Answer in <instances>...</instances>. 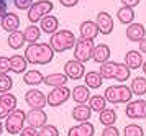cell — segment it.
I'll list each match as a JSON object with an SVG mask.
<instances>
[{
	"label": "cell",
	"instance_id": "cell-1",
	"mask_svg": "<svg viewBox=\"0 0 146 136\" xmlns=\"http://www.w3.org/2000/svg\"><path fill=\"white\" fill-rule=\"evenodd\" d=\"M25 58H27L28 64L44 66L54 59V49L49 43H33V44L27 46Z\"/></svg>",
	"mask_w": 146,
	"mask_h": 136
},
{
	"label": "cell",
	"instance_id": "cell-2",
	"mask_svg": "<svg viewBox=\"0 0 146 136\" xmlns=\"http://www.w3.org/2000/svg\"><path fill=\"white\" fill-rule=\"evenodd\" d=\"M76 41H77V36L71 30H59L51 36L49 44L54 49V52H66L67 49H74Z\"/></svg>",
	"mask_w": 146,
	"mask_h": 136
},
{
	"label": "cell",
	"instance_id": "cell-3",
	"mask_svg": "<svg viewBox=\"0 0 146 136\" xmlns=\"http://www.w3.org/2000/svg\"><path fill=\"white\" fill-rule=\"evenodd\" d=\"M104 97L108 103H130L133 98L131 89L125 84H117V85H108L104 92Z\"/></svg>",
	"mask_w": 146,
	"mask_h": 136
},
{
	"label": "cell",
	"instance_id": "cell-4",
	"mask_svg": "<svg viewBox=\"0 0 146 136\" xmlns=\"http://www.w3.org/2000/svg\"><path fill=\"white\" fill-rule=\"evenodd\" d=\"M53 8H54V5L51 0H38V2H35L33 5L30 7V10L27 12V18L31 25H36L44 17L51 15Z\"/></svg>",
	"mask_w": 146,
	"mask_h": 136
},
{
	"label": "cell",
	"instance_id": "cell-5",
	"mask_svg": "<svg viewBox=\"0 0 146 136\" xmlns=\"http://www.w3.org/2000/svg\"><path fill=\"white\" fill-rule=\"evenodd\" d=\"M25 121H27V113L20 108L13 110L10 115H8L5 120H3V126H5V131L10 133V135H20L23 128H25Z\"/></svg>",
	"mask_w": 146,
	"mask_h": 136
},
{
	"label": "cell",
	"instance_id": "cell-6",
	"mask_svg": "<svg viewBox=\"0 0 146 136\" xmlns=\"http://www.w3.org/2000/svg\"><path fill=\"white\" fill-rule=\"evenodd\" d=\"M94 48H95V43L94 39H86V38H77L76 41V46H74V59H77L80 62H87L92 59L94 54Z\"/></svg>",
	"mask_w": 146,
	"mask_h": 136
},
{
	"label": "cell",
	"instance_id": "cell-7",
	"mask_svg": "<svg viewBox=\"0 0 146 136\" xmlns=\"http://www.w3.org/2000/svg\"><path fill=\"white\" fill-rule=\"evenodd\" d=\"M71 98V89L69 87H56V89H51L49 94L46 95V100H48V107H61L64 105Z\"/></svg>",
	"mask_w": 146,
	"mask_h": 136
},
{
	"label": "cell",
	"instance_id": "cell-8",
	"mask_svg": "<svg viewBox=\"0 0 146 136\" xmlns=\"http://www.w3.org/2000/svg\"><path fill=\"white\" fill-rule=\"evenodd\" d=\"M86 66L84 62H80L77 59H69L64 62V74L67 76V79H71V80H80V79H84L86 76Z\"/></svg>",
	"mask_w": 146,
	"mask_h": 136
},
{
	"label": "cell",
	"instance_id": "cell-9",
	"mask_svg": "<svg viewBox=\"0 0 146 136\" xmlns=\"http://www.w3.org/2000/svg\"><path fill=\"white\" fill-rule=\"evenodd\" d=\"M25 103L30 108H41V110H44V107L48 105L46 94H43L38 89H28L25 92Z\"/></svg>",
	"mask_w": 146,
	"mask_h": 136
},
{
	"label": "cell",
	"instance_id": "cell-10",
	"mask_svg": "<svg viewBox=\"0 0 146 136\" xmlns=\"http://www.w3.org/2000/svg\"><path fill=\"white\" fill-rule=\"evenodd\" d=\"M125 113H126V117L131 118V120H145L146 118V100L145 98L131 100L130 103H126Z\"/></svg>",
	"mask_w": 146,
	"mask_h": 136
},
{
	"label": "cell",
	"instance_id": "cell-11",
	"mask_svg": "<svg viewBox=\"0 0 146 136\" xmlns=\"http://www.w3.org/2000/svg\"><path fill=\"white\" fill-rule=\"evenodd\" d=\"M27 125L31 128L40 130L44 125H48V115L44 110L41 108H30L27 111Z\"/></svg>",
	"mask_w": 146,
	"mask_h": 136
},
{
	"label": "cell",
	"instance_id": "cell-12",
	"mask_svg": "<svg viewBox=\"0 0 146 136\" xmlns=\"http://www.w3.org/2000/svg\"><path fill=\"white\" fill-rule=\"evenodd\" d=\"M95 23H97V26H99L100 34H104V36L110 34V33L113 31V26H115V23H113V17L108 12H104V10L97 13V17H95Z\"/></svg>",
	"mask_w": 146,
	"mask_h": 136
},
{
	"label": "cell",
	"instance_id": "cell-13",
	"mask_svg": "<svg viewBox=\"0 0 146 136\" xmlns=\"http://www.w3.org/2000/svg\"><path fill=\"white\" fill-rule=\"evenodd\" d=\"M126 38L128 41H131V43H139V41H143L146 38V28L143 23H131V25L126 26Z\"/></svg>",
	"mask_w": 146,
	"mask_h": 136
},
{
	"label": "cell",
	"instance_id": "cell-14",
	"mask_svg": "<svg viewBox=\"0 0 146 136\" xmlns=\"http://www.w3.org/2000/svg\"><path fill=\"white\" fill-rule=\"evenodd\" d=\"M0 26H2L3 31H7V33L18 31V28H20V17L15 12H8L5 17L0 18Z\"/></svg>",
	"mask_w": 146,
	"mask_h": 136
},
{
	"label": "cell",
	"instance_id": "cell-15",
	"mask_svg": "<svg viewBox=\"0 0 146 136\" xmlns=\"http://www.w3.org/2000/svg\"><path fill=\"white\" fill-rule=\"evenodd\" d=\"M79 34L80 38H86V39H95L97 36L100 34L99 31V26L95 23V20H86V21H82L79 26Z\"/></svg>",
	"mask_w": 146,
	"mask_h": 136
},
{
	"label": "cell",
	"instance_id": "cell-16",
	"mask_svg": "<svg viewBox=\"0 0 146 136\" xmlns=\"http://www.w3.org/2000/svg\"><path fill=\"white\" fill-rule=\"evenodd\" d=\"M71 98L76 102V105L87 103L89 98H90V89H89L86 84L76 85L74 89H71Z\"/></svg>",
	"mask_w": 146,
	"mask_h": 136
},
{
	"label": "cell",
	"instance_id": "cell-17",
	"mask_svg": "<svg viewBox=\"0 0 146 136\" xmlns=\"http://www.w3.org/2000/svg\"><path fill=\"white\" fill-rule=\"evenodd\" d=\"M94 135H95V126L90 121L77 123L67 130V136H94Z\"/></svg>",
	"mask_w": 146,
	"mask_h": 136
},
{
	"label": "cell",
	"instance_id": "cell-18",
	"mask_svg": "<svg viewBox=\"0 0 146 136\" xmlns=\"http://www.w3.org/2000/svg\"><path fill=\"white\" fill-rule=\"evenodd\" d=\"M40 28H41L43 33L53 36L56 31H59V20H58V17H54L53 13H51V15L44 17V18L40 21Z\"/></svg>",
	"mask_w": 146,
	"mask_h": 136
},
{
	"label": "cell",
	"instance_id": "cell-19",
	"mask_svg": "<svg viewBox=\"0 0 146 136\" xmlns=\"http://www.w3.org/2000/svg\"><path fill=\"white\" fill-rule=\"evenodd\" d=\"M90 117H92V110L87 103L76 105L72 108V118L77 123H87V121H90Z\"/></svg>",
	"mask_w": 146,
	"mask_h": 136
},
{
	"label": "cell",
	"instance_id": "cell-20",
	"mask_svg": "<svg viewBox=\"0 0 146 136\" xmlns=\"http://www.w3.org/2000/svg\"><path fill=\"white\" fill-rule=\"evenodd\" d=\"M110 46L105 44V43H100V44H95L94 48V54H92V59L95 62H99V64H104L107 61H110Z\"/></svg>",
	"mask_w": 146,
	"mask_h": 136
},
{
	"label": "cell",
	"instance_id": "cell-21",
	"mask_svg": "<svg viewBox=\"0 0 146 136\" xmlns=\"http://www.w3.org/2000/svg\"><path fill=\"white\" fill-rule=\"evenodd\" d=\"M23 82L28 87H38V85L44 84V76L36 69H28L23 76Z\"/></svg>",
	"mask_w": 146,
	"mask_h": 136
},
{
	"label": "cell",
	"instance_id": "cell-22",
	"mask_svg": "<svg viewBox=\"0 0 146 136\" xmlns=\"http://www.w3.org/2000/svg\"><path fill=\"white\" fill-rule=\"evenodd\" d=\"M67 76L64 72H54V74H49V76H44V84L51 89H56V87H64L67 84Z\"/></svg>",
	"mask_w": 146,
	"mask_h": 136
},
{
	"label": "cell",
	"instance_id": "cell-23",
	"mask_svg": "<svg viewBox=\"0 0 146 136\" xmlns=\"http://www.w3.org/2000/svg\"><path fill=\"white\" fill-rule=\"evenodd\" d=\"M130 69H139V67H143V54L139 51H135V49H131V51H128L125 54V61H123Z\"/></svg>",
	"mask_w": 146,
	"mask_h": 136
},
{
	"label": "cell",
	"instance_id": "cell-24",
	"mask_svg": "<svg viewBox=\"0 0 146 136\" xmlns=\"http://www.w3.org/2000/svg\"><path fill=\"white\" fill-rule=\"evenodd\" d=\"M27 67H28V61L25 56L13 54L10 58V69H12V72H15V74H25L28 71Z\"/></svg>",
	"mask_w": 146,
	"mask_h": 136
},
{
	"label": "cell",
	"instance_id": "cell-25",
	"mask_svg": "<svg viewBox=\"0 0 146 136\" xmlns=\"http://www.w3.org/2000/svg\"><path fill=\"white\" fill-rule=\"evenodd\" d=\"M117 20H118L121 25H131L135 23V10L130 8V7H120L118 10H117Z\"/></svg>",
	"mask_w": 146,
	"mask_h": 136
},
{
	"label": "cell",
	"instance_id": "cell-26",
	"mask_svg": "<svg viewBox=\"0 0 146 136\" xmlns=\"http://www.w3.org/2000/svg\"><path fill=\"white\" fill-rule=\"evenodd\" d=\"M23 34H25V41H27L28 44H33V43H40V38H41V34H43V31H41V28L38 25H31L30 23L25 28Z\"/></svg>",
	"mask_w": 146,
	"mask_h": 136
},
{
	"label": "cell",
	"instance_id": "cell-27",
	"mask_svg": "<svg viewBox=\"0 0 146 136\" xmlns=\"http://www.w3.org/2000/svg\"><path fill=\"white\" fill-rule=\"evenodd\" d=\"M84 80H86V85L89 89H100L104 84V77L100 76L99 71H87L84 76Z\"/></svg>",
	"mask_w": 146,
	"mask_h": 136
},
{
	"label": "cell",
	"instance_id": "cell-28",
	"mask_svg": "<svg viewBox=\"0 0 146 136\" xmlns=\"http://www.w3.org/2000/svg\"><path fill=\"white\" fill-rule=\"evenodd\" d=\"M130 89H131L133 95L143 97L146 94V76H136V77H133L131 84H130Z\"/></svg>",
	"mask_w": 146,
	"mask_h": 136
},
{
	"label": "cell",
	"instance_id": "cell-29",
	"mask_svg": "<svg viewBox=\"0 0 146 136\" xmlns=\"http://www.w3.org/2000/svg\"><path fill=\"white\" fill-rule=\"evenodd\" d=\"M107 102L105 97L104 95H100V94H95V95H90V98H89V102H87V105L90 107V110L95 111V113H100V111H104L107 108Z\"/></svg>",
	"mask_w": 146,
	"mask_h": 136
},
{
	"label": "cell",
	"instance_id": "cell-30",
	"mask_svg": "<svg viewBox=\"0 0 146 136\" xmlns=\"http://www.w3.org/2000/svg\"><path fill=\"white\" fill-rule=\"evenodd\" d=\"M118 64L120 62H115V61H107L104 64H100V76L104 79H115L117 76V69H118Z\"/></svg>",
	"mask_w": 146,
	"mask_h": 136
},
{
	"label": "cell",
	"instance_id": "cell-31",
	"mask_svg": "<svg viewBox=\"0 0 146 136\" xmlns=\"http://www.w3.org/2000/svg\"><path fill=\"white\" fill-rule=\"evenodd\" d=\"M7 43L12 49H21L23 44H25V34L23 31H13V33H8L7 36Z\"/></svg>",
	"mask_w": 146,
	"mask_h": 136
},
{
	"label": "cell",
	"instance_id": "cell-32",
	"mask_svg": "<svg viewBox=\"0 0 146 136\" xmlns=\"http://www.w3.org/2000/svg\"><path fill=\"white\" fill-rule=\"evenodd\" d=\"M117 118H118L117 111L113 110V108H108V107H107L104 111L99 113V121L104 125V126H113L115 121H117Z\"/></svg>",
	"mask_w": 146,
	"mask_h": 136
},
{
	"label": "cell",
	"instance_id": "cell-33",
	"mask_svg": "<svg viewBox=\"0 0 146 136\" xmlns=\"http://www.w3.org/2000/svg\"><path fill=\"white\" fill-rule=\"evenodd\" d=\"M17 103H18V100H17V95H13L12 92L0 95V105H2V107H5V108H7L10 113H12L13 110H17Z\"/></svg>",
	"mask_w": 146,
	"mask_h": 136
},
{
	"label": "cell",
	"instance_id": "cell-34",
	"mask_svg": "<svg viewBox=\"0 0 146 136\" xmlns=\"http://www.w3.org/2000/svg\"><path fill=\"white\" fill-rule=\"evenodd\" d=\"M131 76V69L125 64V62H120L118 64V69H117V76H115V80L120 82V84H125L126 80L130 79Z\"/></svg>",
	"mask_w": 146,
	"mask_h": 136
},
{
	"label": "cell",
	"instance_id": "cell-35",
	"mask_svg": "<svg viewBox=\"0 0 146 136\" xmlns=\"http://www.w3.org/2000/svg\"><path fill=\"white\" fill-rule=\"evenodd\" d=\"M13 87V80L8 74H0V95L8 94Z\"/></svg>",
	"mask_w": 146,
	"mask_h": 136
},
{
	"label": "cell",
	"instance_id": "cell-36",
	"mask_svg": "<svg viewBox=\"0 0 146 136\" xmlns=\"http://www.w3.org/2000/svg\"><path fill=\"white\" fill-rule=\"evenodd\" d=\"M123 136H145V130L136 123H130L123 128Z\"/></svg>",
	"mask_w": 146,
	"mask_h": 136
},
{
	"label": "cell",
	"instance_id": "cell-37",
	"mask_svg": "<svg viewBox=\"0 0 146 136\" xmlns=\"http://www.w3.org/2000/svg\"><path fill=\"white\" fill-rule=\"evenodd\" d=\"M38 135L40 136H59V130H58V126L48 123V125H44L43 128L38 130Z\"/></svg>",
	"mask_w": 146,
	"mask_h": 136
},
{
	"label": "cell",
	"instance_id": "cell-38",
	"mask_svg": "<svg viewBox=\"0 0 146 136\" xmlns=\"http://www.w3.org/2000/svg\"><path fill=\"white\" fill-rule=\"evenodd\" d=\"M10 69V58L7 56H0V74H8Z\"/></svg>",
	"mask_w": 146,
	"mask_h": 136
},
{
	"label": "cell",
	"instance_id": "cell-39",
	"mask_svg": "<svg viewBox=\"0 0 146 136\" xmlns=\"http://www.w3.org/2000/svg\"><path fill=\"white\" fill-rule=\"evenodd\" d=\"M33 0H13V5L18 8V10H30V7L33 5Z\"/></svg>",
	"mask_w": 146,
	"mask_h": 136
},
{
	"label": "cell",
	"instance_id": "cell-40",
	"mask_svg": "<svg viewBox=\"0 0 146 136\" xmlns=\"http://www.w3.org/2000/svg\"><path fill=\"white\" fill-rule=\"evenodd\" d=\"M102 136H120V130L113 125V126H105L102 130Z\"/></svg>",
	"mask_w": 146,
	"mask_h": 136
},
{
	"label": "cell",
	"instance_id": "cell-41",
	"mask_svg": "<svg viewBox=\"0 0 146 136\" xmlns=\"http://www.w3.org/2000/svg\"><path fill=\"white\" fill-rule=\"evenodd\" d=\"M18 136H40V135H38V130H36V128L27 126V128H23V131H21Z\"/></svg>",
	"mask_w": 146,
	"mask_h": 136
},
{
	"label": "cell",
	"instance_id": "cell-42",
	"mask_svg": "<svg viewBox=\"0 0 146 136\" xmlns=\"http://www.w3.org/2000/svg\"><path fill=\"white\" fill-rule=\"evenodd\" d=\"M59 3L62 7H66V8H72L79 3V0H59Z\"/></svg>",
	"mask_w": 146,
	"mask_h": 136
},
{
	"label": "cell",
	"instance_id": "cell-43",
	"mask_svg": "<svg viewBox=\"0 0 146 136\" xmlns=\"http://www.w3.org/2000/svg\"><path fill=\"white\" fill-rule=\"evenodd\" d=\"M8 13V5H7V0H0V18L5 17Z\"/></svg>",
	"mask_w": 146,
	"mask_h": 136
},
{
	"label": "cell",
	"instance_id": "cell-44",
	"mask_svg": "<svg viewBox=\"0 0 146 136\" xmlns=\"http://www.w3.org/2000/svg\"><path fill=\"white\" fill-rule=\"evenodd\" d=\"M139 2H141V0H121V5L123 7H130V8H135Z\"/></svg>",
	"mask_w": 146,
	"mask_h": 136
},
{
	"label": "cell",
	"instance_id": "cell-45",
	"mask_svg": "<svg viewBox=\"0 0 146 136\" xmlns=\"http://www.w3.org/2000/svg\"><path fill=\"white\" fill-rule=\"evenodd\" d=\"M8 115H10V111H8L5 107H2V105H0V120H5Z\"/></svg>",
	"mask_w": 146,
	"mask_h": 136
},
{
	"label": "cell",
	"instance_id": "cell-46",
	"mask_svg": "<svg viewBox=\"0 0 146 136\" xmlns=\"http://www.w3.org/2000/svg\"><path fill=\"white\" fill-rule=\"evenodd\" d=\"M138 44H139V48H138V51L141 52V54H146V38L143 39V41H139Z\"/></svg>",
	"mask_w": 146,
	"mask_h": 136
},
{
	"label": "cell",
	"instance_id": "cell-47",
	"mask_svg": "<svg viewBox=\"0 0 146 136\" xmlns=\"http://www.w3.org/2000/svg\"><path fill=\"white\" fill-rule=\"evenodd\" d=\"M3 131H5V126H3V121H2V120H0V135H2V133H3Z\"/></svg>",
	"mask_w": 146,
	"mask_h": 136
},
{
	"label": "cell",
	"instance_id": "cell-48",
	"mask_svg": "<svg viewBox=\"0 0 146 136\" xmlns=\"http://www.w3.org/2000/svg\"><path fill=\"white\" fill-rule=\"evenodd\" d=\"M143 74H145V76H146V61H145V62H143Z\"/></svg>",
	"mask_w": 146,
	"mask_h": 136
}]
</instances>
